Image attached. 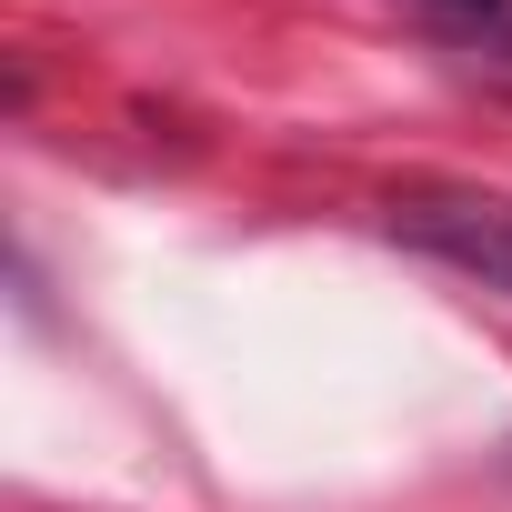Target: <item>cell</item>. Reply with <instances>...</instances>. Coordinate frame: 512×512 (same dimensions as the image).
<instances>
[{
  "mask_svg": "<svg viewBox=\"0 0 512 512\" xmlns=\"http://www.w3.org/2000/svg\"><path fill=\"white\" fill-rule=\"evenodd\" d=\"M392 231L432 262L472 272L482 292H512V191H402Z\"/></svg>",
  "mask_w": 512,
  "mask_h": 512,
  "instance_id": "6da1fadb",
  "label": "cell"
},
{
  "mask_svg": "<svg viewBox=\"0 0 512 512\" xmlns=\"http://www.w3.org/2000/svg\"><path fill=\"white\" fill-rule=\"evenodd\" d=\"M482 71H492V81H512V41H502V51H482Z\"/></svg>",
  "mask_w": 512,
  "mask_h": 512,
  "instance_id": "7a4b0ae2",
  "label": "cell"
},
{
  "mask_svg": "<svg viewBox=\"0 0 512 512\" xmlns=\"http://www.w3.org/2000/svg\"><path fill=\"white\" fill-rule=\"evenodd\" d=\"M442 11H502V0H442Z\"/></svg>",
  "mask_w": 512,
  "mask_h": 512,
  "instance_id": "3957f363",
  "label": "cell"
}]
</instances>
